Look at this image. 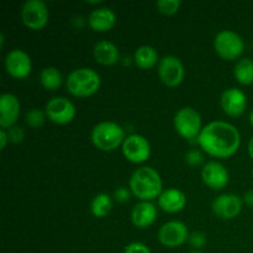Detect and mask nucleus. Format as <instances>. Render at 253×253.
<instances>
[{
    "mask_svg": "<svg viewBox=\"0 0 253 253\" xmlns=\"http://www.w3.org/2000/svg\"><path fill=\"white\" fill-rule=\"evenodd\" d=\"M49 11L42 0H27L21 7L22 22L30 30H41L48 22Z\"/></svg>",
    "mask_w": 253,
    "mask_h": 253,
    "instance_id": "nucleus-7",
    "label": "nucleus"
},
{
    "mask_svg": "<svg viewBox=\"0 0 253 253\" xmlns=\"http://www.w3.org/2000/svg\"><path fill=\"white\" fill-rule=\"evenodd\" d=\"M190 253H204V252H202V251H192Z\"/></svg>",
    "mask_w": 253,
    "mask_h": 253,
    "instance_id": "nucleus-36",
    "label": "nucleus"
},
{
    "mask_svg": "<svg viewBox=\"0 0 253 253\" xmlns=\"http://www.w3.org/2000/svg\"><path fill=\"white\" fill-rule=\"evenodd\" d=\"M7 133H9V140L14 143L22 142L25 138V131L20 126H12L7 130Z\"/></svg>",
    "mask_w": 253,
    "mask_h": 253,
    "instance_id": "nucleus-30",
    "label": "nucleus"
},
{
    "mask_svg": "<svg viewBox=\"0 0 253 253\" xmlns=\"http://www.w3.org/2000/svg\"><path fill=\"white\" fill-rule=\"evenodd\" d=\"M157 71L161 82L169 88L178 86L184 79V66L178 57L172 54L160 59Z\"/></svg>",
    "mask_w": 253,
    "mask_h": 253,
    "instance_id": "nucleus-11",
    "label": "nucleus"
},
{
    "mask_svg": "<svg viewBox=\"0 0 253 253\" xmlns=\"http://www.w3.org/2000/svg\"><path fill=\"white\" fill-rule=\"evenodd\" d=\"M220 104L226 115L239 118L244 115L247 109V96L237 88H229L222 91Z\"/></svg>",
    "mask_w": 253,
    "mask_h": 253,
    "instance_id": "nucleus-14",
    "label": "nucleus"
},
{
    "mask_svg": "<svg viewBox=\"0 0 253 253\" xmlns=\"http://www.w3.org/2000/svg\"><path fill=\"white\" fill-rule=\"evenodd\" d=\"M203 161H204V156L198 150H192L185 155V162L192 167L199 166L200 163H203Z\"/></svg>",
    "mask_w": 253,
    "mask_h": 253,
    "instance_id": "nucleus-28",
    "label": "nucleus"
},
{
    "mask_svg": "<svg viewBox=\"0 0 253 253\" xmlns=\"http://www.w3.org/2000/svg\"><path fill=\"white\" fill-rule=\"evenodd\" d=\"M46 119H47L46 113L36 108L29 110L26 113V115H25V121H26V124L30 126V127H34V128H39L41 127V126H43Z\"/></svg>",
    "mask_w": 253,
    "mask_h": 253,
    "instance_id": "nucleus-25",
    "label": "nucleus"
},
{
    "mask_svg": "<svg viewBox=\"0 0 253 253\" xmlns=\"http://www.w3.org/2000/svg\"><path fill=\"white\" fill-rule=\"evenodd\" d=\"M180 0H158L156 2L158 11L163 15H174L180 9Z\"/></svg>",
    "mask_w": 253,
    "mask_h": 253,
    "instance_id": "nucleus-26",
    "label": "nucleus"
},
{
    "mask_svg": "<svg viewBox=\"0 0 253 253\" xmlns=\"http://www.w3.org/2000/svg\"><path fill=\"white\" fill-rule=\"evenodd\" d=\"M244 207V200L236 194H221L215 198L211 204V210L217 217L222 220L235 219L240 215Z\"/></svg>",
    "mask_w": 253,
    "mask_h": 253,
    "instance_id": "nucleus-13",
    "label": "nucleus"
},
{
    "mask_svg": "<svg viewBox=\"0 0 253 253\" xmlns=\"http://www.w3.org/2000/svg\"><path fill=\"white\" fill-rule=\"evenodd\" d=\"M9 133H7V130L5 128H0V147L1 150H4L6 147L7 142H9Z\"/></svg>",
    "mask_w": 253,
    "mask_h": 253,
    "instance_id": "nucleus-32",
    "label": "nucleus"
},
{
    "mask_svg": "<svg viewBox=\"0 0 253 253\" xmlns=\"http://www.w3.org/2000/svg\"><path fill=\"white\" fill-rule=\"evenodd\" d=\"M133 62L141 69H150L155 67L158 62V52L155 47L150 44L140 46L133 53Z\"/></svg>",
    "mask_w": 253,
    "mask_h": 253,
    "instance_id": "nucleus-21",
    "label": "nucleus"
},
{
    "mask_svg": "<svg viewBox=\"0 0 253 253\" xmlns=\"http://www.w3.org/2000/svg\"><path fill=\"white\" fill-rule=\"evenodd\" d=\"M128 188L141 202H152L158 199L163 192V182L160 173L155 168L143 166L131 174Z\"/></svg>",
    "mask_w": 253,
    "mask_h": 253,
    "instance_id": "nucleus-2",
    "label": "nucleus"
},
{
    "mask_svg": "<svg viewBox=\"0 0 253 253\" xmlns=\"http://www.w3.org/2000/svg\"><path fill=\"white\" fill-rule=\"evenodd\" d=\"M88 24L96 32L110 31L116 24V14L110 7H98L89 14Z\"/></svg>",
    "mask_w": 253,
    "mask_h": 253,
    "instance_id": "nucleus-18",
    "label": "nucleus"
},
{
    "mask_svg": "<svg viewBox=\"0 0 253 253\" xmlns=\"http://www.w3.org/2000/svg\"><path fill=\"white\" fill-rule=\"evenodd\" d=\"M5 69L7 74L16 79H24L31 73V57L24 49L14 48L5 57Z\"/></svg>",
    "mask_w": 253,
    "mask_h": 253,
    "instance_id": "nucleus-12",
    "label": "nucleus"
},
{
    "mask_svg": "<svg viewBox=\"0 0 253 253\" xmlns=\"http://www.w3.org/2000/svg\"><path fill=\"white\" fill-rule=\"evenodd\" d=\"M198 143L211 157L229 158L239 151L241 133L232 124L221 120L211 121L203 127Z\"/></svg>",
    "mask_w": 253,
    "mask_h": 253,
    "instance_id": "nucleus-1",
    "label": "nucleus"
},
{
    "mask_svg": "<svg viewBox=\"0 0 253 253\" xmlns=\"http://www.w3.org/2000/svg\"><path fill=\"white\" fill-rule=\"evenodd\" d=\"M100 74L91 68H77L72 71L66 78L67 90L78 98H86L100 89Z\"/></svg>",
    "mask_w": 253,
    "mask_h": 253,
    "instance_id": "nucleus-3",
    "label": "nucleus"
},
{
    "mask_svg": "<svg viewBox=\"0 0 253 253\" xmlns=\"http://www.w3.org/2000/svg\"><path fill=\"white\" fill-rule=\"evenodd\" d=\"M247 150H249V155H250V157L252 158L253 160V136L251 138H250V141H249V146H247Z\"/></svg>",
    "mask_w": 253,
    "mask_h": 253,
    "instance_id": "nucleus-34",
    "label": "nucleus"
},
{
    "mask_svg": "<svg viewBox=\"0 0 253 253\" xmlns=\"http://www.w3.org/2000/svg\"><path fill=\"white\" fill-rule=\"evenodd\" d=\"M187 205V197L182 190L177 188L165 189L158 197V207L165 212L175 214L182 211Z\"/></svg>",
    "mask_w": 253,
    "mask_h": 253,
    "instance_id": "nucleus-17",
    "label": "nucleus"
},
{
    "mask_svg": "<svg viewBox=\"0 0 253 253\" xmlns=\"http://www.w3.org/2000/svg\"><path fill=\"white\" fill-rule=\"evenodd\" d=\"M234 76L242 85H250L253 83V59L241 58L237 61L234 68Z\"/></svg>",
    "mask_w": 253,
    "mask_h": 253,
    "instance_id": "nucleus-23",
    "label": "nucleus"
},
{
    "mask_svg": "<svg viewBox=\"0 0 253 253\" xmlns=\"http://www.w3.org/2000/svg\"><path fill=\"white\" fill-rule=\"evenodd\" d=\"M214 48L221 58L235 61L244 52L245 42L237 32L232 30H222L215 36Z\"/></svg>",
    "mask_w": 253,
    "mask_h": 253,
    "instance_id": "nucleus-6",
    "label": "nucleus"
},
{
    "mask_svg": "<svg viewBox=\"0 0 253 253\" xmlns=\"http://www.w3.org/2000/svg\"><path fill=\"white\" fill-rule=\"evenodd\" d=\"M93 145L104 152H111L123 146L126 135L124 128L114 121H101L96 124L90 133Z\"/></svg>",
    "mask_w": 253,
    "mask_h": 253,
    "instance_id": "nucleus-4",
    "label": "nucleus"
},
{
    "mask_svg": "<svg viewBox=\"0 0 253 253\" xmlns=\"http://www.w3.org/2000/svg\"><path fill=\"white\" fill-rule=\"evenodd\" d=\"M44 113L49 121L57 125H67L76 118V106L69 99L63 96L52 98L44 106Z\"/></svg>",
    "mask_w": 253,
    "mask_h": 253,
    "instance_id": "nucleus-8",
    "label": "nucleus"
},
{
    "mask_svg": "<svg viewBox=\"0 0 253 253\" xmlns=\"http://www.w3.org/2000/svg\"><path fill=\"white\" fill-rule=\"evenodd\" d=\"M113 209V198L106 193H99L90 203V211L95 217H105Z\"/></svg>",
    "mask_w": 253,
    "mask_h": 253,
    "instance_id": "nucleus-24",
    "label": "nucleus"
},
{
    "mask_svg": "<svg viewBox=\"0 0 253 253\" xmlns=\"http://www.w3.org/2000/svg\"><path fill=\"white\" fill-rule=\"evenodd\" d=\"M93 54L95 61L103 66H113V64L118 63L120 59V52H119L118 46L108 40H101V41L96 42L93 49Z\"/></svg>",
    "mask_w": 253,
    "mask_h": 253,
    "instance_id": "nucleus-20",
    "label": "nucleus"
},
{
    "mask_svg": "<svg viewBox=\"0 0 253 253\" xmlns=\"http://www.w3.org/2000/svg\"><path fill=\"white\" fill-rule=\"evenodd\" d=\"M249 120H250V124H251V126L253 127V110L250 113V116H249Z\"/></svg>",
    "mask_w": 253,
    "mask_h": 253,
    "instance_id": "nucleus-35",
    "label": "nucleus"
},
{
    "mask_svg": "<svg viewBox=\"0 0 253 253\" xmlns=\"http://www.w3.org/2000/svg\"><path fill=\"white\" fill-rule=\"evenodd\" d=\"M124 253H152L150 247L142 242H131L124 250Z\"/></svg>",
    "mask_w": 253,
    "mask_h": 253,
    "instance_id": "nucleus-29",
    "label": "nucleus"
},
{
    "mask_svg": "<svg viewBox=\"0 0 253 253\" xmlns=\"http://www.w3.org/2000/svg\"><path fill=\"white\" fill-rule=\"evenodd\" d=\"M157 208L152 202H140L132 208L131 221L138 229H146L156 221Z\"/></svg>",
    "mask_w": 253,
    "mask_h": 253,
    "instance_id": "nucleus-19",
    "label": "nucleus"
},
{
    "mask_svg": "<svg viewBox=\"0 0 253 253\" xmlns=\"http://www.w3.org/2000/svg\"><path fill=\"white\" fill-rule=\"evenodd\" d=\"M173 125L179 136L187 140L199 137L203 130L202 116L190 106L179 109L173 118Z\"/></svg>",
    "mask_w": 253,
    "mask_h": 253,
    "instance_id": "nucleus-5",
    "label": "nucleus"
},
{
    "mask_svg": "<svg viewBox=\"0 0 253 253\" xmlns=\"http://www.w3.org/2000/svg\"><path fill=\"white\" fill-rule=\"evenodd\" d=\"M123 155L131 163H143L150 158L151 145L147 138L138 133L126 136L123 146Z\"/></svg>",
    "mask_w": 253,
    "mask_h": 253,
    "instance_id": "nucleus-10",
    "label": "nucleus"
},
{
    "mask_svg": "<svg viewBox=\"0 0 253 253\" xmlns=\"http://www.w3.org/2000/svg\"><path fill=\"white\" fill-rule=\"evenodd\" d=\"M189 235L188 227L184 222L172 220L160 227L157 236L161 245L169 249H175L184 245L189 239Z\"/></svg>",
    "mask_w": 253,
    "mask_h": 253,
    "instance_id": "nucleus-9",
    "label": "nucleus"
},
{
    "mask_svg": "<svg viewBox=\"0 0 253 253\" xmlns=\"http://www.w3.org/2000/svg\"><path fill=\"white\" fill-rule=\"evenodd\" d=\"M40 83L47 90H57L63 83V77L56 67H44L40 73Z\"/></svg>",
    "mask_w": 253,
    "mask_h": 253,
    "instance_id": "nucleus-22",
    "label": "nucleus"
},
{
    "mask_svg": "<svg viewBox=\"0 0 253 253\" xmlns=\"http://www.w3.org/2000/svg\"><path fill=\"white\" fill-rule=\"evenodd\" d=\"M202 179L212 190H220L229 184L230 175L224 165L217 161H210L203 167Z\"/></svg>",
    "mask_w": 253,
    "mask_h": 253,
    "instance_id": "nucleus-15",
    "label": "nucleus"
},
{
    "mask_svg": "<svg viewBox=\"0 0 253 253\" xmlns=\"http://www.w3.org/2000/svg\"><path fill=\"white\" fill-rule=\"evenodd\" d=\"M242 200H244L245 204H247L250 208H252V209H253V189L247 190V192L245 193L244 199H242Z\"/></svg>",
    "mask_w": 253,
    "mask_h": 253,
    "instance_id": "nucleus-33",
    "label": "nucleus"
},
{
    "mask_svg": "<svg viewBox=\"0 0 253 253\" xmlns=\"http://www.w3.org/2000/svg\"><path fill=\"white\" fill-rule=\"evenodd\" d=\"M188 242H189L193 249H195V251H200V249L205 247L208 242L207 235L202 231H194L189 235Z\"/></svg>",
    "mask_w": 253,
    "mask_h": 253,
    "instance_id": "nucleus-27",
    "label": "nucleus"
},
{
    "mask_svg": "<svg viewBox=\"0 0 253 253\" xmlns=\"http://www.w3.org/2000/svg\"><path fill=\"white\" fill-rule=\"evenodd\" d=\"M20 101L14 94L4 93L0 95V127L9 130L15 126L20 116Z\"/></svg>",
    "mask_w": 253,
    "mask_h": 253,
    "instance_id": "nucleus-16",
    "label": "nucleus"
},
{
    "mask_svg": "<svg viewBox=\"0 0 253 253\" xmlns=\"http://www.w3.org/2000/svg\"><path fill=\"white\" fill-rule=\"evenodd\" d=\"M130 193L131 190H128L127 188H118V189L114 192V198L118 203H126L130 199Z\"/></svg>",
    "mask_w": 253,
    "mask_h": 253,
    "instance_id": "nucleus-31",
    "label": "nucleus"
},
{
    "mask_svg": "<svg viewBox=\"0 0 253 253\" xmlns=\"http://www.w3.org/2000/svg\"><path fill=\"white\" fill-rule=\"evenodd\" d=\"M252 178H253V168H252Z\"/></svg>",
    "mask_w": 253,
    "mask_h": 253,
    "instance_id": "nucleus-37",
    "label": "nucleus"
}]
</instances>
